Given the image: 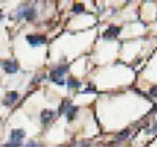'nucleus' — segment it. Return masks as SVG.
<instances>
[{
  "mask_svg": "<svg viewBox=\"0 0 157 147\" xmlns=\"http://www.w3.org/2000/svg\"><path fill=\"white\" fill-rule=\"evenodd\" d=\"M36 17V9L32 5H19L17 8V19H27L33 20Z\"/></svg>",
  "mask_w": 157,
  "mask_h": 147,
  "instance_id": "obj_1",
  "label": "nucleus"
},
{
  "mask_svg": "<svg viewBox=\"0 0 157 147\" xmlns=\"http://www.w3.org/2000/svg\"><path fill=\"white\" fill-rule=\"evenodd\" d=\"M68 72V68L66 66H63V68H57L50 72V82H54L57 85H64V80H63V75Z\"/></svg>",
  "mask_w": 157,
  "mask_h": 147,
  "instance_id": "obj_2",
  "label": "nucleus"
},
{
  "mask_svg": "<svg viewBox=\"0 0 157 147\" xmlns=\"http://www.w3.org/2000/svg\"><path fill=\"white\" fill-rule=\"evenodd\" d=\"M2 69L6 74H16L19 66H17V63L14 60H5V61H2Z\"/></svg>",
  "mask_w": 157,
  "mask_h": 147,
  "instance_id": "obj_3",
  "label": "nucleus"
},
{
  "mask_svg": "<svg viewBox=\"0 0 157 147\" xmlns=\"http://www.w3.org/2000/svg\"><path fill=\"white\" fill-rule=\"evenodd\" d=\"M27 42L32 47H39V46L46 44V38L43 35H29L27 36Z\"/></svg>",
  "mask_w": 157,
  "mask_h": 147,
  "instance_id": "obj_4",
  "label": "nucleus"
},
{
  "mask_svg": "<svg viewBox=\"0 0 157 147\" xmlns=\"http://www.w3.org/2000/svg\"><path fill=\"white\" fill-rule=\"evenodd\" d=\"M121 33V28L120 27H116V25H110L109 28L105 30V33H104V39H115L118 38Z\"/></svg>",
  "mask_w": 157,
  "mask_h": 147,
  "instance_id": "obj_5",
  "label": "nucleus"
},
{
  "mask_svg": "<svg viewBox=\"0 0 157 147\" xmlns=\"http://www.w3.org/2000/svg\"><path fill=\"white\" fill-rule=\"evenodd\" d=\"M19 99V94L16 91H11V92H6V96H5V99H3V105L5 106H10V105H13L16 100Z\"/></svg>",
  "mask_w": 157,
  "mask_h": 147,
  "instance_id": "obj_6",
  "label": "nucleus"
},
{
  "mask_svg": "<svg viewBox=\"0 0 157 147\" xmlns=\"http://www.w3.org/2000/svg\"><path fill=\"white\" fill-rule=\"evenodd\" d=\"M25 138V131L22 128H14L11 131V136H10V141H22Z\"/></svg>",
  "mask_w": 157,
  "mask_h": 147,
  "instance_id": "obj_7",
  "label": "nucleus"
},
{
  "mask_svg": "<svg viewBox=\"0 0 157 147\" xmlns=\"http://www.w3.org/2000/svg\"><path fill=\"white\" fill-rule=\"evenodd\" d=\"M54 117H55V113L52 110H44L41 113V122L43 124H49V122H52V119H54Z\"/></svg>",
  "mask_w": 157,
  "mask_h": 147,
  "instance_id": "obj_8",
  "label": "nucleus"
},
{
  "mask_svg": "<svg viewBox=\"0 0 157 147\" xmlns=\"http://www.w3.org/2000/svg\"><path fill=\"white\" fill-rule=\"evenodd\" d=\"M77 111H78V108L77 106H69V110L66 111V116H68V119L69 121H72V119H75V114H77Z\"/></svg>",
  "mask_w": 157,
  "mask_h": 147,
  "instance_id": "obj_9",
  "label": "nucleus"
},
{
  "mask_svg": "<svg viewBox=\"0 0 157 147\" xmlns=\"http://www.w3.org/2000/svg\"><path fill=\"white\" fill-rule=\"evenodd\" d=\"M127 138H129V130H124V131H121V133L116 135V141H124Z\"/></svg>",
  "mask_w": 157,
  "mask_h": 147,
  "instance_id": "obj_10",
  "label": "nucleus"
},
{
  "mask_svg": "<svg viewBox=\"0 0 157 147\" xmlns=\"http://www.w3.org/2000/svg\"><path fill=\"white\" fill-rule=\"evenodd\" d=\"M80 86H82V83L77 82V80H74V78H71L68 82V88H74L75 89V88H80Z\"/></svg>",
  "mask_w": 157,
  "mask_h": 147,
  "instance_id": "obj_11",
  "label": "nucleus"
},
{
  "mask_svg": "<svg viewBox=\"0 0 157 147\" xmlns=\"http://www.w3.org/2000/svg\"><path fill=\"white\" fill-rule=\"evenodd\" d=\"M21 145H22V141H8L2 147H21Z\"/></svg>",
  "mask_w": 157,
  "mask_h": 147,
  "instance_id": "obj_12",
  "label": "nucleus"
},
{
  "mask_svg": "<svg viewBox=\"0 0 157 147\" xmlns=\"http://www.w3.org/2000/svg\"><path fill=\"white\" fill-rule=\"evenodd\" d=\"M69 106H71L69 100H64V102L61 103V106H60V114H61V113H64V111H68V110H69Z\"/></svg>",
  "mask_w": 157,
  "mask_h": 147,
  "instance_id": "obj_13",
  "label": "nucleus"
},
{
  "mask_svg": "<svg viewBox=\"0 0 157 147\" xmlns=\"http://www.w3.org/2000/svg\"><path fill=\"white\" fill-rule=\"evenodd\" d=\"M83 11H85V8H83V5H80V3H75L74 8H72V13H75V14H78V13H83Z\"/></svg>",
  "mask_w": 157,
  "mask_h": 147,
  "instance_id": "obj_14",
  "label": "nucleus"
},
{
  "mask_svg": "<svg viewBox=\"0 0 157 147\" xmlns=\"http://www.w3.org/2000/svg\"><path fill=\"white\" fill-rule=\"evenodd\" d=\"M149 94H151V97H157V86H152V88H151Z\"/></svg>",
  "mask_w": 157,
  "mask_h": 147,
  "instance_id": "obj_15",
  "label": "nucleus"
},
{
  "mask_svg": "<svg viewBox=\"0 0 157 147\" xmlns=\"http://www.w3.org/2000/svg\"><path fill=\"white\" fill-rule=\"evenodd\" d=\"M25 147H41L38 142H35V141H30L29 144H25Z\"/></svg>",
  "mask_w": 157,
  "mask_h": 147,
  "instance_id": "obj_16",
  "label": "nucleus"
},
{
  "mask_svg": "<svg viewBox=\"0 0 157 147\" xmlns=\"http://www.w3.org/2000/svg\"><path fill=\"white\" fill-rule=\"evenodd\" d=\"M148 133H151V135H154V133H157V125L154 124V125H152V127H151V128L148 130Z\"/></svg>",
  "mask_w": 157,
  "mask_h": 147,
  "instance_id": "obj_17",
  "label": "nucleus"
},
{
  "mask_svg": "<svg viewBox=\"0 0 157 147\" xmlns=\"http://www.w3.org/2000/svg\"><path fill=\"white\" fill-rule=\"evenodd\" d=\"M78 147H82V145H78ZM83 147H90V142H83Z\"/></svg>",
  "mask_w": 157,
  "mask_h": 147,
  "instance_id": "obj_18",
  "label": "nucleus"
},
{
  "mask_svg": "<svg viewBox=\"0 0 157 147\" xmlns=\"http://www.w3.org/2000/svg\"><path fill=\"white\" fill-rule=\"evenodd\" d=\"M157 111V105H154V108H152V113H155Z\"/></svg>",
  "mask_w": 157,
  "mask_h": 147,
  "instance_id": "obj_19",
  "label": "nucleus"
},
{
  "mask_svg": "<svg viewBox=\"0 0 157 147\" xmlns=\"http://www.w3.org/2000/svg\"><path fill=\"white\" fill-rule=\"evenodd\" d=\"M2 19H3V14H0V22H2Z\"/></svg>",
  "mask_w": 157,
  "mask_h": 147,
  "instance_id": "obj_20",
  "label": "nucleus"
},
{
  "mask_svg": "<svg viewBox=\"0 0 157 147\" xmlns=\"http://www.w3.org/2000/svg\"><path fill=\"white\" fill-rule=\"evenodd\" d=\"M61 147H72V145H61Z\"/></svg>",
  "mask_w": 157,
  "mask_h": 147,
  "instance_id": "obj_21",
  "label": "nucleus"
}]
</instances>
